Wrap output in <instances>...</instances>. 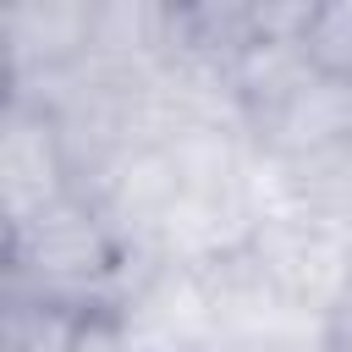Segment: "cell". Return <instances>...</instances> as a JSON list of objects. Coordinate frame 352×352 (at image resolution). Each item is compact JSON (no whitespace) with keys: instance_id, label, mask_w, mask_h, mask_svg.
<instances>
[{"instance_id":"cell-1","label":"cell","mask_w":352,"mask_h":352,"mask_svg":"<svg viewBox=\"0 0 352 352\" xmlns=\"http://www.w3.org/2000/svg\"><path fill=\"white\" fill-rule=\"evenodd\" d=\"M138 275L104 204L77 187L22 226H6V302H38L72 319H110Z\"/></svg>"},{"instance_id":"cell-2","label":"cell","mask_w":352,"mask_h":352,"mask_svg":"<svg viewBox=\"0 0 352 352\" xmlns=\"http://www.w3.org/2000/svg\"><path fill=\"white\" fill-rule=\"evenodd\" d=\"M248 248L264 264V275L275 280V292L286 297V308L308 324H324V314L336 308V297L352 280V231L314 220V214L264 209Z\"/></svg>"},{"instance_id":"cell-3","label":"cell","mask_w":352,"mask_h":352,"mask_svg":"<svg viewBox=\"0 0 352 352\" xmlns=\"http://www.w3.org/2000/svg\"><path fill=\"white\" fill-rule=\"evenodd\" d=\"M242 132L258 165H292L330 148H352V82L302 66L292 82H280L264 104L242 116Z\"/></svg>"},{"instance_id":"cell-4","label":"cell","mask_w":352,"mask_h":352,"mask_svg":"<svg viewBox=\"0 0 352 352\" xmlns=\"http://www.w3.org/2000/svg\"><path fill=\"white\" fill-rule=\"evenodd\" d=\"M82 182H77L55 110L44 99L6 94V110H0V214H6V226L33 220L38 209L60 204Z\"/></svg>"},{"instance_id":"cell-5","label":"cell","mask_w":352,"mask_h":352,"mask_svg":"<svg viewBox=\"0 0 352 352\" xmlns=\"http://www.w3.org/2000/svg\"><path fill=\"white\" fill-rule=\"evenodd\" d=\"M94 55V0H6L0 77L6 94H33Z\"/></svg>"},{"instance_id":"cell-6","label":"cell","mask_w":352,"mask_h":352,"mask_svg":"<svg viewBox=\"0 0 352 352\" xmlns=\"http://www.w3.org/2000/svg\"><path fill=\"white\" fill-rule=\"evenodd\" d=\"M302 60L352 82V0H314L302 22Z\"/></svg>"},{"instance_id":"cell-7","label":"cell","mask_w":352,"mask_h":352,"mask_svg":"<svg viewBox=\"0 0 352 352\" xmlns=\"http://www.w3.org/2000/svg\"><path fill=\"white\" fill-rule=\"evenodd\" d=\"M319 346H324V352H352V280H346V292L336 297V308L324 314Z\"/></svg>"}]
</instances>
